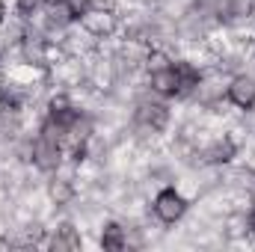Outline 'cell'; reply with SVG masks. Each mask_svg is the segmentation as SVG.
Returning a JSON list of instances; mask_svg holds the SVG:
<instances>
[{"instance_id":"obj_1","label":"cell","mask_w":255,"mask_h":252,"mask_svg":"<svg viewBox=\"0 0 255 252\" xmlns=\"http://www.w3.org/2000/svg\"><path fill=\"white\" fill-rule=\"evenodd\" d=\"M133 122H136L139 130H145V133H160L163 127L169 125V107H166L163 101L142 98V101H136Z\"/></svg>"},{"instance_id":"obj_2","label":"cell","mask_w":255,"mask_h":252,"mask_svg":"<svg viewBox=\"0 0 255 252\" xmlns=\"http://www.w3.org/2000/svg\"><path fill=\"white\" fill-rule=\"evenodd\" d=\"M151 211H154V217H157L160 223L172 226V223H178V220L187 214V199H184L175 187H163L157 196H154Z\"/></svg>"},{"instance_id":"obj_3","label":"cell","mask_w":255,"mask_h":252,"mask_svg":"<svg viewBox=\"0 0 255 252\" xmlns=\"http://www.w3.org/2000/svg\"><path fill=\"white\" fill-rule=\"evenodd\" d=\"M30 160H33L42 172L60 169V163H63V142H57V139L39 133V136L33 139V145H30Z\"/></svg>"},{"instance_id":"obj_4","label":"cell","mask_w":255,"mask_h":252,"mask_svg":"<svg viewBox=\"0 0 255 252\" xmlns=\"http://www.w3.org/2000/svg\"><path fill=\"white\" fill-rule=\"evenodd\" d=\"M226 98L238 110H244V113L255 110V77H250V74H235L229 80V86H226Z\"/></svg>"},{"instance_id":"obj_5","label":"cell","mask_w":255,"mask_h":252,"mask_svg":"<svg viewBox=\"0 0 255 252\" xmlns=\"http://www.w3.org/2000/svg\"><path fill=\"white\" fill-rule=\"evenodd\" d=\"M21 127V101L12 92H0V133L12 136Z\"/></svg>"},{"instance_id":"obj_6","label":"cell","mask_w":255,"mask_h":252,"mask_svg":"<svg viewBox=\"0 0 255 252\" xmlns=\"http://www.w3.org/2000/svg\"><path fill=\"white\" fill-rule=\"evenodd\" d=\"M83 30L95 39H107L113 30H116V15L113 12H104V9H89L83 18H80Z\"/></svg>"},{"instance_id":"obj_7","label":"cell","mask_w":255,"mask_h":252,"mask_svg":"<svg viewBox=\"0 0 255 252\" xmlns=\"http://www.w3.org/2000/svg\"><path fill=\"white\" fill-rule=\"evenodd\" d=\"M148 86H151V92L160 95V98H178V80H175L172 63L160 65V68H151V74H148Z\"/></svg>"},{"instance_id":"obj_8","label":"cell","mask_w":255,"mask_h":252,"mask_svg":"<svg viewBox=\"0 0 255 252\" xmlns=\"http://www.w3.org/2000/svg\"><path fill=\"white\" fill-rule=\"evenodd\" d=\"M172 71H175V80H178V98L193 95L196 86H199V80H202V71L193 63H187V60H175L172 63Z\"/></svg>"},{"instance_id":"obj_9","label":"cell","mask_w":255,"mask_h":252,"mask_svg":"<svg viewBox=\"0 0 255 252\" xmlns=\"http://www.w3.org/2000/svg\"><path fill=\"white\" fill-rule=\"evenodd\" d=\"M80 244H83V241H80L77 229H74V226H68V223L60 226V229H57V235L51 238V250H54V252H74V250H80Z\"/></svg>"},{"instance_id":"obj_10","label":"cell","mask_w":255,"mask_h":252,"mask_svg":"<svg viewBox=\"0 0 255 252\" xmlns=\"http://www.w3.org/2000/svg\"><path fill=\"white\" fill-rule=\"evenodd\" d=\"M101 247L107 252H122L128 247V232L119 223H107L104 232H101Z\"/></svg>"},{"instance_id":"obj_11","label":"cell","mask_w":255,"mask_h":252,"mask_svg":"<svg viewBox=\"0 0 255 252\" xmlns=\"http://www.w3.org/2000/svg\"><path fill=\"white\" fill-rule=\"evenodd\" d=\"M235 151H238L235 139H232V136H223V139H217L214 145H208L205 160H208V163H229V160L235 157Z\"/></svg>"},{"instance_id":"obj_12","label":"cell","mask_w":255,"mask_h":252,"mask_svg":"<svg viewBox=\"0 0 255 252\" xmlns=\"http://www.w3.org/2000/svg\"><path fill=\"white\" fill-rule=\"evenodd\" d=\"M54 3H60L65 9V15L71 18V21H80L89 9H92V0H54Z\"/></svg>"},{"instance_id":"obj_13","label":"cell","mask_w":255,"mask_h":252,"mask_svg":"<svg viewBox=\"0 0 255 252\" xmlns=\"http://www.w3.org/2000/svg\"><path fill=\"white\" fill-rule=\"evenodd\" d=\"M51 199H54L57 205H68V202L74 199V187H71L68 181H54V184H51Z\"/></svg>"},{"instance_id":"obj_14","label":"cell","mask_w":255,"mask_h":252,"mask_svg":"<svg viewBox=\"0 0 255 252\" xmlns=\"http://www.w3.org/2000/svg\"><path fill=\"white\" fill-rule=\"evenodd\" d=\"M39 241H42V229H39V226L24 229V235H21V238H9V244H12V247H36Z\"/></svg>"},{"instance_id":"obj_15","label":"cell","mask_w":255,"mask_h":252,"mask_svg":"<svg viewBox=\"0 0 255 252\" xmlns=\"http://www.w3.org/2000/svg\"><path fill=\"white\" fill-rule=\"evenodd\" d=\"M45 3H48V0H18V12H21V15H36Z\"/></svg>"},{"instance_id":"obj_16","label":"cell","mask_w":255,"mask_h":252,"mask_svg":"<svg viewBox=\"0 0 255 252\" xmlns=\"http://www.w3.org/2000/svg\"><path fill=\"white\" fill-rule=\"evenodd\" d=\"M92 9H104V12H113V9H116V0H92Z\"/></svg>"},{"instance_id":"obj_17","label":"cell","mask_w":255,"mask_h":252,"mask_svg":"<svg viewBox=\"0 0 255 252\" xmlns=\"http://www.w3.org/2000/svg\"><path fill=\"white\" fill-rule=\"evenodd\" d=\"M247 193H250V202L255 208V175H247Z\"/></svg>"},{"instance_id":"obj_18","label":"cell","mask_w":255,"mask_h":252,"mask_svg":"<svg viewBox=\"0 0 255 252\" xmlns=\"http://www.w3.org/2000/svg\"><path fill=\"white\" fill-rule=\"evenodd\" d=\"M247 226H250V229L255 232V208H253V214H250V220H247Z\"/></svg>"},{"instance_id":"obj_19","label":"cell","mask_w":255,"mask_h":252,"mask_svg":"<svg viewBox=\"0 0 255 252\" xmlns=\"http://www.w3.org/2000/svg\"><path fill=\"white\" fill-rule=\"evenodd\" d=\"M6 21V6H3V0H0V24Z\"/></svg>"},{"instance_id":"obj_20","label":"cell","mask_w":255,"mask_h":252,"mask_svg":"<svg viewBox=\"0 0 255 252\" xmlns=\"http://www.w3.org/2000/svg\"><path fill=\"white\" fill-rule=\"evenodd\" d=\"M48 3H54V0H48Z\"/></svg>"}]
</instances>
